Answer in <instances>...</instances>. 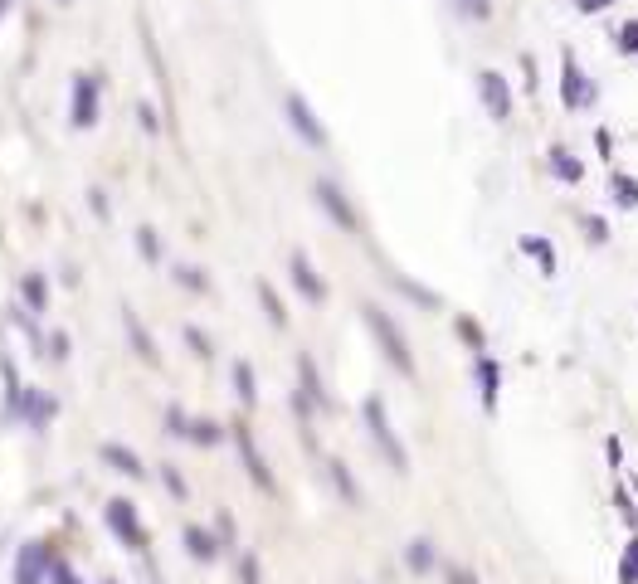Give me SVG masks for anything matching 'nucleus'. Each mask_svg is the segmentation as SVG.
<instances>
[{
    "mask_svg": "<svg viewBox=\"0 0 638 584\" xmlns=\"http://www.w3.org/2000/svg\"><path fill=\"white\" fill-rule=\"evenodd\" d=\"M361 322L371 327V336H376V346H380V356L395 365L405 380H414V351H410V341H405V331H400V322L380 307V302H361Z\"/></svg>",
    "mask_w": 638,
    "mask_h": 584,
    "instance_id": "nucleus-1",
    "label": "nucleus"
},
{
    "mask_svg": "<svg viewBox=\"0 0 638 584\" xmlns=\"http://www.w3.org/2000/svg\"><path fill=\"white\" fill-rule=\"evenodd\" d=\"M361 419H366V434H371V443L380 448V458H385L395 473H410V453H405V443L390 429V414H385V400H380V395H371V400L361 404Z\"/></svg>",
    "mask_w": 638,
    "mask_h": 584,
    "instance_id": "nucleus-2",
    "label": "nucleus"
},
{
    "mask_svg": "<svg viewBox=\"0 0 638 584\" xmlns=\"http://www.w3.org/2000/svg\"><path fill=\"white\" fill-rule=\"evenodd\" d=\"M600 103V83L585 73V64L565 49L561 54V108L565 112H590Z\"/></svg>",
    "mask_w": 638,
    "mask_h": 584,
    "instance_id": "nucleus-3",
    "label": "nucleus"
},
{
    "mask_svg": "<svg viewBox=\"0 0 638 584\" xmlns=\"http://www.w3.org/2000/svg\"><path fill=\"white\" fill-rule=\"evenodd\" d=\"M98 112H103V73H74V88H69V127L74 132L98 127Z\"/></svg>",
    "mask_w": 638,
    "mask_h": 584,
    "instance_id": "nucleus-4",
    "label": "nucleus"
},
{
    "mask_svg": "<svg viewBox=\"0 0 638 584\" xmlns=\"http://www.w3.org/2000/svg\"><path fill=\"white\" fill-rule=\"evenodd\" d=\"M283 122L298 132L302 146H312V151H327L332 137H327V127H322V117L312 112V103L302 98V93H283Z\"/></svg>",
    "mask_w": 638,
    "mask_h": 584,
    "instance_id": "nucleus-5",
    "label": "nucleus"
},
{
    "mask_svg": "<svg viewBox=\"0 0 638 584\" xmlns=\"http://www.w3.org/2000/svg\"><path fill=\"white\" fill-rule=\"evenodd\" d=\"M229 438H234V448H239V463H244V473L254 477V487L268 492V497H278V482L268 473V458H263V448L254 443V434L244 429V424H229Z\"/></svg>",
    "mask_w": 638,
    "mask_h": 584,
    "instance_id": "nucleus-6",
    "label": "nucleus"
},
{
    "mask_svg": "<svg viewBox=\"0 0 638 584\" xmlns=\"http://www.w3.org/2000/svg\"><path fill=\"white\" fill-rule=\"evenodd\" d=\"M103 516H108V531H113L117 541L127 550H147V526H142V516H137V507L127 502V497H113L108 507H103Z\"/></svg>",
    "mask_w": 638,
    "mask_h": 584,
    "instance_id": "nucleus-7",
    "label": "nucleus"
},
{
    "mask_svg": "<svg viewBox=\"0 0 638 584\" xmlns=\"http://www.w3.org/2000/svg\"><path fill=\"white\" fill-rule=\"evenodd\" d=\"M312 195H317V205L332 215V224H337V229H346V234H361V215H356V205L346 200V190H341L337 181H317V185H312Z\"/></svg>",
    "mask_w": 638,
    "mask_h": 584,
    "instance_id": "nucleus-8",
    "label": "nucleus"
},
{
    "mask_svg": "<svg viewBox=\"0 0 638 584\" xmlns=\"http://www.w3.org/2000/svg\"><path fill=\"white\" fill-rule=\"evenodd\" d=\"M478 98H483V108H488L492 122H512V83L502 78L497 69H483L478 73Z\"/></svg>",
    "mask_w": 638,
    "mask_h": 584,
    "instance_id": "nucleus-9",
    "label": "nucleus"
},
{
    "mask_svg": "<svg viewBox=\"0 0 638 584\" xmlns=\"http://www.w3.org/2000/svg\"><path fill=\"white\" fill-rule=\"evenodd\" d=\"M49 570H54V550L44 541H30L15 555V584H49Z\"/></svg>",
    "mask_w": 638,
    "mask_h": 584,
    "instance_id": "nucleus-10",
    "label": "nucleus"
},
{
    "mask_svg": "<svg viewBox=\"0 0 638 584\" xmlns=\"http://www.w3.org/2000/svg\"><path fill=\"white\" fill-rule=\"evenodd\" d=\"M288 278H293V288L302 292V302H312V307H322V302H327V283H322V273L312 268V258H307V254L288 258Z\"/></svg>",
    "mask_w": 638,
    "mask_h": 584,
    "instance_id": "nucleus-11",
    "label": "nucleus"
},
{
    "mask_svg": "<svg viewBox=\"0 0 638 584\" xmlns=\"http://www.w3.org/2000/svg\"><path fill=\"white\" fill-rule=\"evenodd\" d=\"M54 414H59V400H54L49 390L30 385V390H25V409H20V424H25L30 434H44V429L54 424Z\"/></svg>",
    "mask_w": 638,
    "mask_h": 584,
    "instance_id": "nucleus-12",
    "label": "nucleus"
},
{
    "mask_svg": "<svg viewBox=\"0 0 638 584\" xmlns=\"http://www.w3.org/2000/svg\"><path fill=\"white\" fill-rule=\"evenodd\" d=\"M298 395L312 404L317 414H332V395H327V385H322V375H317V361H312L307 351L298 356Z\"/></svg>",
    "mask_w": 638,
    "mask_h": 584,
    "instance_id": "nucleus-13",
    "label": "nucleus"
},
{
    "mask_svg": "<svg viewBox=\"0 0 638 584\" xmlns=\"http://www.w3.org/2000/svg\"><path fill=\"white\" fill-rule=\"evenodd\" d=\"M473 380H478V400H483V409H497V400H502V365L492 361L488 351L483 356H473Z\"/></svg>",
    "mask_w": 638,
    "mask_h": 584,
    "instance_id": "nucleus-14",
    "label": "nucleus"
},
{
    "mask_svg": "<svg viewBox=\"0 0 638 584\" xmlns=\"http://www.w3.org/2000/svg\"><path fill=\"white\" fill-rule=\"evenodd\" d=\"M98 458H103V463H108L113 473L132 477V482H142V477H147V468H142V458H137V453H132L127 443H103V448H98Z\"/></svg>",
    "mask_w": 638,
    "mask_h": 584,
    "instance_id": "nucleus-15",
    "label": "nucleus"
},
{
    "mask_svg": "<svg viewBox=\"0 0 638 584\" xmlns=\"http://www.w3.org/2000/svg\"><path fill=\"white\" fill-rule=\"evenodd\" d=\"M546 171H551L561 185H580V181H585V166H580V156H575L570 146H551V151H546Z\"/></svg>",
    "mask_w": 638,
    "mask_h": 584,
    "instance_id": "nucleus-16",
    "label": "nucleus"
},
{
    "mask_svg": "<svg viewBox=\"0 0 638 584\" xmlns=\"http://www.w3.org/2000/svg\"><path fill=\"white\" fill-rule=\"evenodd\" d=\"M20 307L35 312V317L49 312V278H44V273H25V278H20Z\"/></svg>",
    "mask_w": 638,
    "mask_h": 584,
    "instance_id": "nucleus-17",
    "label": "nucleus"
},
{
    "mask_svg": "<svg viewBox=\"0 0 638 584\" xmlns=\"http://www.w3.org/2000/svg\"><path fill=\"white\" fill-rule=\"evenodd\" d=\"M517 249H522L536 268H541V278H556V249H551V239H541V234H526L517 239Z\"/></svg>",
    "mask_w": 638,
    "mask_h": 584,
    "instance_id": "nucleus-18",
    "label": "nucleus"
},
{
    "mask_svg": "<svg viewBox=\"0 0 638 584\" xmlns=\"http://www.w3.org/2000/svg\"><path fill=\"white\" fill-rule=\"evenodd\" d=\"M122 331H127L132 351H137L147 365H156V341H151V331L142 327V317H137V312H122Z\"/></svg>",
    "mask_w": 638,
    "mask_h": 584,
    "instance_id": "nucleus-19",
    "label": "nucleus"
},
{
    "mask_svg": "<svg viewBox=\"0 0 638 584\" xmlns=\"http://www.w3.org/2000/svg\"><path fill=\"white\" fill-rule=\"evenodd\" d=\"M385 283L400 292V297H410L414 307H424V312H434V307H439V292L419 288V283H414V278H405V273H385Z\"/></svg>",
    "mask_w": 638,
    "mask_h": 584,
    "instance_id": "nucleus-20",
    "label": "nucleus"
},
{
    "mask_svg": "<svg viewBox=\"0 0 638 584\" xmlns=\"http://www.w3.org/2000/svg\"><path fill=\"white\" fill-rule=\"evenodd\" d=\"M327 477H332V487L341 492L346 507H361V487H356V477H351V468L341 458H327Z\"/></svg>",
    "mask_w": 638,
    "mask_h": 584,
    "instance_id": "nucleus-21",
    "label": "nucleus"
},
{
    "mask_svg": "<svg viewBox=\"0 0 638 584\" xmlns=\"http://www.w3.org/2000/svg\"><path fill=\"white\" fill-rule=\"evenodd\" d=\"M405 565H410L414 575H429V570L439 565V550H434V541H429V536H414L410 546H405Z\"/></svg>",
    "mask_w": 638,
    "mask_h": 584,
    "instance_id": "nucleus-22",
    "label": "nucleus"
},
{
    "mask_svg": "<svg viewBox=\"0 0 638 584\" xmlns=\"http://www.w3.org/2000/svg\"><path fill=\"white\" fill-rule=\"evenodd\" d=\"M186 555L200 560V565H210V560H220V541L210 531H200V526H186Z\"/></svg>",
    "mask_w": 638,
    "mask_h": 584,
    "instance_id": "nucleus-23",
    "label": "nucleus"
},
{
    "mask_svg": "<svg viewBox=\"0 0 638 584\" xmlns=\"http://www.w3.org/2000/svg\"><path fill=\"white\" fill-rule=\"evenodd\" d=\"M229 380H234V395H239V404H244V409H254V404H259V385H254V365H249V361H234V370H229Z\"/></svg>",
    "mask_w": 638,
    "mask_h": 584,
    "instance_id": "nucleus-24",
    "label": "nucleus"
},
{
    "mask_svg": "<svg viewBox=\"0 0 638 584\" xmlns=\"http://www.w3.org/2000/svg\"><path fill=\"white\" fill-rule=\"evenodd\" d=\"M186 438L195 443V448H215V443H225V438H229V429H225V424H215V419H190Z\"/></svg>",
    "mask_w": 638,
    "mask_h": 584,
    "instance_id": "nucleus-25",
    "label": "nucleus"
},
{
    "mask_svg": "<svg viewBox=\"0 0 638 584\" xmlns=\"http://www.w3.org/2000/svg\"><path fill=\"white\" fill-rule=\"evenodd\" d=\"M609 195H614V205H619V210H638V181H634V176L614 171V176H609Z\"/></svg>",
    "mask_w": 638,
    "mask_h": 584,
    "instance_id": "nucleus-26",
    "label": "nucleus"
},
{
    "mask_svg": "<svg viewBox=\"0 0 638 584\" xmlns=\"http://www.w3.org/2000/svg\"><path fill=\"white\" fill-rule=\"evenodd\" d=\"M458 336H463V346H468L473 356H483V351H488V331L478 327L473 317H458Z\"/></svg>",
    "mask_w": 638,
    "mask_h": 584,
    "instance_id": "nucleus-27",
    "label": "nucleus"
},
{
    "mask_svg": "<svg viewBox=\"0 0 638 584\" xmlns=\"http://www.w3.org/2000/svg\"><path fill=\"white\" fill-rule=\"evenodd\" d=\"M259 302H263V317L273 322V327H288V312H283V302H278V292L259 283Z\"/></svg>",
    "mask_w": 638,
    "mask_h": 584,
    "instance_id": "nucleus-28",
    "label": "nucleus"
},
{
    "mask_svg": "<svg viewBox=\"0 0 638 584\" xmlns=\"http://www.w3.org/2000/svg\"><path fill=\"white\" fill-rule=\"evenodd\" d=\"M161 487H166V492H171L176 502H186V497H190L186 477H181V468H176V463H166V468H161Z\"/></svg>",
    "mask_w": 638,
    "mask_h": 584,
    "instance_id": "nucleus-29",
    "label": "nucleus"
},
{
    "mask_svg": "<svg viewBox=\"0 0 638 584\" xmlns=\"http://www.w3.org/2000/svg\"><path fill=\"white\" fill-rule=\"evenodd\" d=\"M44 356L54 365L69 361V331H49V336H44Z\"/></svg>",
    "mask_w": 638,
    "mask_h": 584,
    "instance_id": "nucleus-30",
    "label": "nucleus"
},
{
    "mask_svg": "<svg viewBox=\"0 0 638 584\" xmlns=\"http://www.w3.org/2000/svg\"><path fill=\"white\" fill-rule=\"evenodd\" d=\"M614 507H619V521H624L629 531H638V507H634V492H629V487L614 492Z\"/></svg>",
    "mask_w": 638,
    "mask_h": 584,
    "instance_id": "nucleus-31",
    "label": "nucleus"
},
{
    "mask_svg": "<svg viewBox=\"0 0 638 584\" xmlns=\"http://www.w3.org/2000/svg\"><path fill=\"white\" fill-rule=\"evenodd\" d=\"M176 283H181V288H190V292H210V278H205L195 263H181V268H176Z\"/></svg>",
    "mask_w": 638,
    "mask_h": 584,
    "instance_id": "nucleus-32",
    "label": "nucleus"
},
{
    "mask_svg": "<svg viewBox=\"0 0 638 584\" xmlns=\"http://www.w3.org/2000/svg\"><path fill=\"white\" fill-rule=\"evenodd\" d=\"M619 584H638V531L629 541V550H624V560H619Z\"/></svg>",
    "mask_w": 638,
    "mask_h": 584,
    "instance_id": "nucleus-33",
    "label": "nucleus"
},
{
    "mask_svg": "<svg viewBox=\"0 0 638 584\" xmlns=\"http://www.w3.org/2000/svg\"><path fill=\"white\" fill-rule=\"evenodd\" d=\"M137 249H142V258H147V263H161V239H156V229H151V224H142V229H137Z\"/></svg>",
    "mask_w": 638,
    "mask_h": 584,
    "instance_id": "nucleus-34",
    "label": "nucleus"
},
{
    "mask_svg": "<svg viewBox=\"0 0 638 584\" xmlns=\"http://www.w3.org/2000/svg\"><path fill=\"white\" fill-rule=\"evenodd\" d=\"M614 49H619V54H638V20H624V25L614 30Z\"/></svg>",
    "mask_w": 638,
    "mask_h": 584,
    "instance_id": "nucleus-35",
    "label": "nucleus"
},
{
    "mask_svg": "<svg viewBox=\"0 0 638 584\" xmlns=\"http://www.w3.org/2000/svg\"><path fill=\"white\" fill-rule=\"evenodd\" d=\"M186 429H190V414L181 409V404H166V434L186 438Z\"/></svg>",
    "mask_w": 638,
    "mask_h": 584,
    "instance_id": "nucleus-36",
    "label": "nucleus"
},
{
    "mask_svg": "<svg viewBox=\"0 0 638 584\" xmlns=\"http://www.w3.org/2000/svg\"><path fill=\"white\" fill-rule=\"evenodd\" d=\"M453 10H458L463 20H488V15H492V0H453Z\"/></svg>",
    "mask_w": 638,
    "mask_h": 584,
    "instance_id": "nucleus-37",
    "label": "nucleus"
},
{
    "mask_svg": "<svg viewBox=\"0 0 638 584\" xmlns=\"http://www.w3.org/2000/svg\"><path fill=\"white\" fill-rule=\"evenodd\" d=\"M186 346H190V356H200V361H210V336L200 327H186Z\"/></svg>",
    "mask_w": 638,
    "mask_h": 584,
    "instance_id": "nucleus-38",
    "label": "nucleus"
},
{
    "mask_svg": "<svg viewBox=\"0 0 638 584\" xmlns=\"http://www.w3.org/2000/svg\"><path fill=\"white\" fill-rule=\"evenodd\" d=\"M585 239L590 244H609V224L600 215H585Z\"/></svg>",
    "mask_w": 638,
    "mask_h": 584,
    "instance_id": "nucleus-39",
    "label": "nucleus"
},
{
    "mask_svg": "<svg viewBox=\"0 0 638 584\" xmlns=\"http://www.w3.org/2000/svg\"><path fill=\"white\" fill-rule=\"evenodd\" d=\"M239 584H259V560L254 555H239Z\"/></svg>",
    "mask_w": 638,
    "mask_h": 584,
    "instance_id": "nucleus-40",
    "label": "nucleus"
},
{
    "mask_svg": "<svg viewBox=\"0 0 638 584\" xmlns=\"http://www.w3.org/2000/svg\"><path fill=\"white\" fill-rule=\"evenodd\" d=\"M215 531H220V541H225V546H234V541H239V536H234V516H229V511H220V516H215Z\"/></svg>",
    "mask_w": 638,
    "mask_h": 584,
    "instance_id": "nucleus-41",
    "label": "nucleus"
},
{
    "mask_svg": "<svg viewBox=\"0 0 638 584\" xmlns=\"http://www.w3.org/2000/svg\"><path fill=\"white\" fill-rule=\"evenodd\" d=\"M137 117H142V127H147V132H161V117H156L151 103H137Z\"/></svg>",
    "mask_w": 638,
    "mask_h": 584,
    "instance_id": "nucleus-42",
    "label": "nucleus"
},
{
    "mask_svg": "<svg viewBox=\"0 0 638 584\" xmlns=\"http://www.w3.org/2000/svg\"><path fill=\"white\" fill-rule=\"evenodd\" d=\"M49 580H54V584H78V575H74V570H69V565H64V560H54V570H49Z\"/></svg>",
    "mask_w": 638,
    "mask_h": 584,
    "instance_id": "nucleus-43",
    "label": "nucleus"
},
{
    "mask_svg": "<svg viewBox=\"0 0 638 584\" xmlns=\"http://www.w3.org/2000/svg\"><path fill=\"white\" fill-rule=\"evenodd\" d=\"M570 5H575L580 15H600V10H609L614 0H570Z\"/></svg>",
    "mask_w": 638,
    "mask_h": 584,
    "instance_id": "nucleus-44",
    "label": "nucleus"
},
{
    "mask_svg": "<svg viewBox=\"0 0 638 584\" xmlns=\"http://www.w3.org/2000/svg\"><path fill=\"white\" fill-rule=\"evenodd\" d=\"M595 146H600L604 161H614V137H609V127H600V132H595Z\"/></svg>",
    "mask_w": 638,
    "mask_h": 584,
    "instance_id": "nucleus-45",
    "label": "nucleus"
},
{
    "mask_svg": "<svg viewBox=\"0 0 638 584\" xmlns=\"http://www.w3.org/2000/svg\"><path fill=\"white\" fill-rule=\"evenodd\" d=\"M88 205H93L98 219H108V195H103V190H88Z\"/></svg>",
    "mask_w": 638,
    "mask_h": 584,
    "instance_id": "nucleus-46",
    "label": "nucleus"
},
{
    "mask_svg": "<svg viewBox=\"0 0 638 584\" xmlns=\"http://www.w3.org/2000/svg\"><path fill=\"white\" fill-rule=\"evenodd\" d=\"M449 584H478V575L463 570V565H449Z\"/></svg>",
    "mask_w": 638,
    "mask_h": 584,
    "instance_id": "nucleus-47",
    "label": "nucleus"
},
{
    "mask_svg": "<svg viewBox=\"0 0 638 584\" xmlns=\"http://www.w3.org/2000/svg\"><path fill=\"white\" fill-rule=\"evenodd\" d=\"M604 453H609V468H619V463H624V443H619V438H609V443H604Z\"/></svg>",
    "mask_w": 638,
    "mask_h": 584,
    "instance_id": "nucleus-48",
    "label": "nucleus"
},
{
    "mask_svg": "<svg viewBox=\"0 0 638 584\" xmlns=\"http://www.w3.org/2000/svg\"><path fill=\"white\" fill-rule=\"evenodd\" d=\"M10 5H15V0H0V20H5V15H10Z\"/></svg>",
    "mask_w": 638,
    "mask_h": 584,
    "instance_id": "nucleus-49",
    "label": "nucleus"
},
{
    "mask_svg": "<svg viewBox=\"0 0 638 584\" xmlns=\"http://www.w3.org/2000/svg\"><path fill=\"white\" fill-rule=\"evenodd\" d=\"M54 5H74V0H54Z\"/></svg>",
    "mask_w": 638,
    "mask_h": 584,
    "instance_id": "nucleus-50",
    "label": "nucleus"
},
{
    "mask_svg": "<svg viewBox=\"0 0 638 584\" xmlns=\"http://www.w3.org/2000/svg\"><path fill=\"white\" fill-rule=\"evenodd\" d=\"M634 497H638V477H634Z\"/></svg>",
    "mask_w": 638,
    "mask_h": 584,
    "instance_id": "nucleus-51",
    "label": "nucleus"
},
{
    "mask_svg": "<svg viewBox=\"0 0 638 584\" xmlns=\"http://www.w3.org/2000/svg\"><path fill=\"white\" fill-rule=\"evenodd\" d=\"M108 584H113V580H108Z\"/></svg>",
    "mask_w": 638,
    "mask_h": 584,
    "instance_id": "nucleus-52",
    "label": "nucleus"
}]
</instances>
